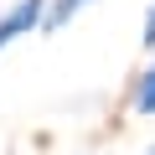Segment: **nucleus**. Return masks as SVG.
<instances>
[{
    "instance_id": "obj_1",
    "label": "nucleus",
    "mask_w": 155,
    "mask_h": 155,
    "mask_svg": "<svg viewBox=\"0 0 155 155\" xmlns=\"http://www.w3.org/2000/svg\"><path fill=\"white\" fill-rule=\"evenodd\" d=\"M41 16H47V0H16L11 11H0V47H11L16 36L36 31V26H41Z\"/></svg>"
},
{
    "instance_id": "obj_2",
    "label": "nucleus",
    "mask_w": 155,
    "mask_h": 155,
    "mask_svg": "<svg viewBox=\"0 0 155 155\" xmlns=\"http://www.w3.org/2000/svg\"><path fill=\"white\" fill-rule=\"evenodd\" d=\"M129 109L134 114H155V57L145 62V72L134 78V93H129Z\"/></svg>"
},
{
    "instance_id": "obj_3",
    "label": "nucleus",
    "mask_w": 155,
    "mask_h": 155,
    "mask_svg": "<svg viewBox=\"0 0 155 155\" xmlns=\"http://www.w3.org/2000/svg\"><path fill=\"white\" fill-rule=\"evenodd\" d=\"M83 5H72V0H47V16H41V31H57V26H67Z\"/></svg>"
},
{
    "instance_id": "obj_4",
    "label": "nucleus",
    "mask_w": 155,
    "mask_h": 155,
    "mask_svg": "<svg viewBox=\"0 0 155 155\" xmlns=\"http://www.w3.org/2000/svg\"><path fill=\"white\" fill-rule=\"evenodd\" d=\"M145 47H150V52H155V5H150V11H145Z\"/></svg>"
},
{
    "instance_id": "obj_5",
    "label": "nucleus",
    "mask_w": 155,
    "mask_h": 155,
    "mask_svg": "<svg viewBox=\"0 0 155 155\" xmlns=\"http://www.w3.org/2000/svg\"><path fill=\"white\" fill-rule=\"evenodd\" d=\"M72 5H88V0H72Z\"/></svg>"
},
{
    "instance_id": "obj_6",
    "label": "nucleus",
    "mask_w": 155,
    "mask_h": 155,
    "mask_svg": "<svg viewBox=\"0 0 155 155\" xmlns=\"http://www.w3.org/2000/svg\"><path fill=\"white\" fill-rule=\"evenodd\" d=\"M145 155H155V145H150V150H145Z\"/></svg>"
}]
</instances>
